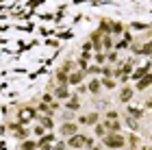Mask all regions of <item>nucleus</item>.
I'll list each match as a JSON object with an SVG mask.
<instances>
[{
	"label": "nucleus",
	"instance_id": "obj_4",
	"mask_svg": "<svg viewBox=\"0 0 152 150\" xmlns=\"http://www.w3.org/2000/svg\"><path fill=\"white\" fill-rule=\"evenodd\" d=\"M67 107H70V109H76V107H78V100H70V102H67Z\"/></svg>",
	"mask_w": 152,
	"mask_h": 150
},
{
	"label": "nucleus",
	"instance_id": "obj_3",
	"mask_svg": "<svg viewBox=\"0 0 152 150\" xmlns=\"http://www.w3.org/2000/svg\"><path fill=\"white\" fill-rule=\"evenodd\" d=\"M150 80H152V78H150V76H146V80H141V83H139V87L143 89V87H146V85H150Z\"/></svg>",
	"mask_w": 152,
	"mask_h": 150
},
{
	"label": "nucleus",
	"instance_id": "obj_1",
	"mask_svg": "<svg viewBox=\"0 0 152 150\" xmlns=\"http://www.w3.org/2000/svg\"><path fill=\"white\" fill-rule=\"evenodd\" d=\"M104 144H107V146H115V148H117V146H122L124 141H122V137H117V135H113V137L109 135V137L104 139Z\"/></svg>",
	"mask_w": 152,
	"mask_h": 150
},
{
	"label": "nucleus",
	"instance_id": "obj_5",
	"mask_svg": "<svg viewBox=\"0 0 152 150\" xmlns=\"http://www.w3.org/2000/svg\"><path fill=\"white\" fill-rule=\"evenodd\" d=\"M57 96H59V98H65L67 91H65V89H57Z\"/></svg>",
	"mask_w": 152,
	"mask_h": 150
},
{
	"label": "nucleus",
	"instance_id": "obj_2",
	"mask_svg": "<svg viewBox=\"0 0 152 150\" xmlns=\"http://www.w3.org/2000/svg\"><path fill=\"white\" fill-rule=\"evenodd\" d=\"M70 144H72V146H87L89 141H87L85 137H72V139H70Z\"/></svg>",
	"mask_w": 152,
	"mask_h": 150
}]
</instances>
